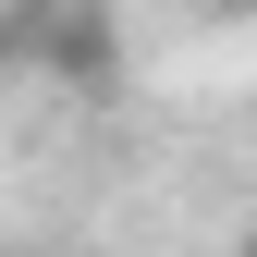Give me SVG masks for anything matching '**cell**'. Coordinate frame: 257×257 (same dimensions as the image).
<instances>
[{
	"label": "cell",
	"instance_id": "cell-1",
	"mask_svg": "<svg viewBox=\"0 0 257 257\" xmlns=\"http://www.w3.org/2000/svg\"><path fill=\"white\" fill-rule=\"evenodd\" d=\"M233 13H257V0H233Z\"/></svg>",
	"mask_w": 257,
	"mask_h": 257
},
{
	"label": "cell",
	"instance_id": "cell-2",
	"mask_svg": "<svg viewBox=\"0 0 257 257\" xmlns=\"http://www.w3.org/2000/svg\"><path fill=\"white\" fill-rule=\"evenodd\" d=\"M245 257H257V245H245Z\"/></svg>",
	"mask_w": 257,
	"mask_h": 257
}]
</instances>
